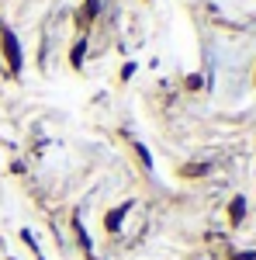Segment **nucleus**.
Wrapping results in <instances>:
<instances>
[{"mask_svg": "<svg viewBox=\"0 0 256 260\" xmlns=\"http://www.w3.org/2000/svg\"><path fill=\"white\" fill-rule=\"evenodd\" d=\"M0 45H4V56H7L11 73H21V45H18V39H14V31H11V28H4V31H0Z\"/></svg>", "mask_w": 256, "mask_h": 260, "instance_id": "f257e3e1", "label": "nucleus"}, {"mask_svg": "<svg viewBox=\"0 0 256 260\" xmlns=\"http://www.w3.org/2000/svg\"><path fill=\"white\" fill-rule=\"evenodd\" d=\"M83 52H87V42L80 39L77 45H73V52H69V62H73V66H83Z\"/></svg>", "mask_w": 256, "mask_h": 260, "instance_id": "20e7f679", "label": "nucleus"}, {"mask_svg": "<svg viewBox=\"0 0 256 260\" xmlns=\"http://www.w3.org/2000/svg\"><path fill=\"white\" fill-rule=\"evenodd\" d=\"M94 14H97V0H87L83 4V21H90Z\"/></svg>", "mask_w": 256, "mask_h": 260, "instance_id": "39448f33", "label": "nucleus"}, {"mask_svg": "<svg viewBox=\"0 0 256 260\" xmlns=\"http://www.w3.org/2000/svg\"><path fill=\"white\" fill-rule=\"evenodd\" d=\"M242 215H246V198H232V205H229V219L236 222H242Z\"/></svg>", "mask_w": 256, "mask_h": 260, "instance_id": "7ed1b4c3", "label": "nucleus"}, {"mask_svg": "<svg viewBox=\"0 0 256 260\" xmlns=\"http://www.w3.org/2000/svg\"><path fill=\"white\" fill-rule=\"evenodd\" d=\"M132 205H121V208H115V212H107V219H104V225H107V233H118L121 222H125V212H128Z\"/></svg>", "mask_w": 256, "mask_h": 260, "instance_id": "f03ea898", "label": "nucleus"}]
</instances>
